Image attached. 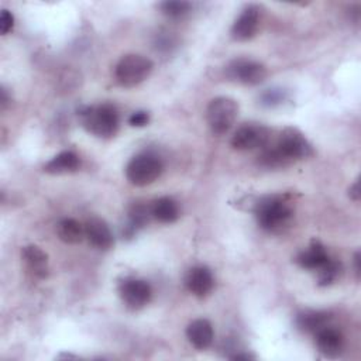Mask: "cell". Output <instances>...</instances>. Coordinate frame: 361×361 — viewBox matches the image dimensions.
Listing matches in <instances>:
<instances>
[{"mask_svg":"<svg viewBox=\"0 0 361 361\" xmlns=\"http://www.w3.org/2000/svg\"><path fill=\"white\" fill-rule=\"evenodd\" d=\"M164 171V164L155 154H138L127 164L126 176L135 186H145L159 178Z\"/></svg>","mask_w":361,"mask_h":361,"instance_id":"4","label":"cell"},{"mask_svg":"<svg viewBox=\"0 0 361 361\" xmlns=\"http://www.w3.org/2000/svg\"><path fill=\"white\" fill-rule=\"evenodd\" d=\"M348 195H350V197H353L354 200H358L360 199V188H358V180L350 188V190H348Z\"/></svg>","mask_w":361,"mask_h":361,"instance_id":"27","label":"cell"},{"mask_svg":"<svg viewBox=\"0 0 361 361\" xmlns=\"http://www.w3.org/2000/svg\"><path fill=\"white\" fill-rule=\"evenodd\" d=\"M152 66L154 65L151 59H148L147 56L138 54H128L118 61L114 69V75L121 86L133 87L140 85L149 76Z\"/></svg>","mask_w":361,"mask_h":361,"instance_id":"5","label":"cell"},{"mask_svg":"<svg viewBox=\"0 0 361 361\" xmlns=\"http://www.w3.org/2000/svg\"><path fill=\"white\" fill-rule=\"evenodd\" d=\"M151 207H147L145 204L142 203H134L131 207H130V212H128V226H127V233L128 234H133L134 231H137V228L140 227H144L149 217H151Z\"/></svg>","mask_w":361,"mask_h":361,"instance_id":"21","label":"cell"},{"mask_svg":"<svg viewBox=\"0 0 361 361\" xmlns=\"http://www.w3.org/2000/svg\"><path fill=\"white\" fill-rule=\"evenodd\" d=\"M312 152V145L302 133L295 128H286L274 145L264 148L258 161L265 168H281L296 159L307 158Z\"/></svg>","mask_w":361,"mask_h":361,"instance_id":"1","label":"cell"},{"mask_svg":"<svg viewBox=\"0 0 361 361\" xmlns=\"http://www.w3.org/2000/svg\"><path fill=\"white\" fill-rule=\"evenodd\" d=\"M330 316L326 312H306L298 316V326L303 331H319L327 326Z\"/></svg>","mask_w":361,"mask_h":361,"instance_id":"20","label":"cell"},{"mask_svg":"<svg viewBox=\"0 0 361 361\" xmlns=\"http://www.w3.org/2000/svg\"><path fill=\"white\" fill-rule=\"evenodd\" d=\"M259 10L257 6H248L243 10L231 27V35L237 41H247L252 38L258 30Z\"/></svg>","mask_w":361,"mask_h":361,"instance_id":"10","label":"cell"},{"mask_svg":"<svg viewBox=\"0 0 361 361\" xmlns=\"http://www.w3.org/2000/svg\"><path fill=\"white\" fill-rule=\"evenodd\" d=\"M271 140V131L261 124H245L237 128L231 137L233 148L238 151H248L268 145Z\"/></svg>","mask_w":361,"mask_h":361,"instance_id":"7","label":"cell"},{"mask_svg":"<svg viewBox=\"0 0 361 361\" xmlns=\"http://www.w3.org/2000/svg\"><path fill=\"white\" fill-rule=\"evenodd\" d=\"M85 128L102 138L113 137L118 130V113L111 104L86 107L80 111Z\"/></svg>","mask_w":361,"mask_h":361,"instance_id":"3","label":"cell"},{"mask_svg":"<svg viewBox=\"0 0 361 361\" xmlns=\"http://www.w3.org/2000/svg\"><path fill=\"white\" fill-rule=\"evenodd\" d=\"M83 227H85V237L94 248L109 250L113 245L114 243L113 234L104 220L93 217V219H89Z\"/></svg>","mask_w":361,"mask_h":361,"instance_id":"11","label":"cell"},{"mask_svg":"<svg viewBox=\"0 0 361 361\" xmlns=\"http://www.w3.org/2000/svg\"><path fill=\"white\" fill-rule=\"evenodd\" d=\"M151 214L161 223H172L179 217V209L173 199L164 196L151 204Z\"/></svg>","mask_w":361,"mask_h":361,"instance_id":"18","label":"cell"},{"mask_svg":"<svg viewBox=\"0 0 361 361\" xmlns=\"http://www.w3.org/2000/svg\"><path fill=\"white\" fill-rule=\"evenodd\" d=\"M213 336L212 323L206 319H196L186 329V337L189 343L199 350L207 348L213 341Z\"/></svg>","mask_w":361,"mask_h":361,"instance_id":"14","label":"cell"},{"mask_svg":"<svg viewBox=\"0 0 361 361\" xmlns=\"http://www.w3.org/2000/svg\"><path fill=\"white\" fill-rule=\"evenodd\" d=\"M23 259L28 271L37 278H45L48 274V257L37 245H27L23 248Z\"/></svg>","mask_w":361,"mask_h":361,"instance_id":"15","label":"cell"},{"mask_svg":"<svg viewBox=\"0 0 361 361\" xmlns=\"http://www.w3.org/2000/svg\"><path fill=\"white\" fill-rule=\"evenodd\" d=\"M151 286L142 279H126L120 285V296L131 309H141L151 300Z\"/></svg>","mask_w":361,"mask_h":361,"instance_id":"9","label":"cell"},{"mask_svg":"<svg viewBox=\"0 0 361 361\" xmlns=\"http://www.w3.org/2000/svg\"><path fill=\"white\" fill-rule=\"evenodd\" d=\"M354 262H355V272H357V275H360V254L358 252L354 257Z\"/></svg>","mask_w":361,"mask_h":361,"instance_id":"28","label":"cell"},{"mask_svg":"<svg viewBox=\"0 0 361 361\" xmlns=\"http://www.w3.org/2000/svg\"><path fill=\"white\" fill-rule=\"evenodd\" d=\"M228 76L244 85H258L267 78V69L262 63L250 59H237L227 68Z\"/></svg>","mask_w":361,"mask_h":361,"instance_id":"8","label":"cell"},{"mask_svg":"<svg viewBox=\"0 0 361 361\" xmlns=\"http://www.w3.org/2000/svg\"><path fill=\"white\" fill-rule=\"evenodd\" d=\"M319 271V285L326 286L330 285L331 282L336 281V278L340 274V264L331 258H329V261L317 269Z\"/></svg>","mask_w":361,"mask_h":361,"instance_id":"22","label":"cell"},{"mask_svg":"<svg viewBox=\"0 0 361 361\" xmlns=\"http://www.w3.org/2000/svg\"><path fill=\"white\" fill-rule=\"evenodd\" d=\"M185 283L193 295L203 298V296L209 295L210 290L213 289L214 279H213V275L209 268H206L203 265H197V267H193L189 269Z\"/></svg>","mask_w":361,"mask_h":361,"instance_id":"12","label":"cell"},{"mask_svg":"<svg viewBox=\"0 0 361 361\" xmlns=\"http://www.w3.org/2000/svg\"><path fill=\"white\" fill-rule=\"evenodd\" d=\"M189 8H190V4L188 1H165L161 4L162 13L172 18L182 17L189 11Z\"/></svg>","mask_w":361,"mask_h":361,"instance_id":"23","label":"cell"},{"mask_svg":"<svg viewBox=\"0 0 361 361\" xmlns=\"http://www.w3.org/2000/svg\"><path fill=\"white\" fill-rule=\"evenodd\" d=\"M237 114L238 104L235 103L234 99L226 96H219L210 100L206 110L207 124L214 134L227 133L234 124Z\"/></svg>","mask_w":361,"mask_h":361,"instance_id":"6","label":"cell"},{"mask_svg":"<svg viewBox=\"0 0 361 361\" xmlns=\"http://www.w3.org/2000/svg\"><path fill=\"white\" fill-rule=\"evenodd\" d=\"M13 24H14L13 14L8 10H1V14H0V31H1V34L4 35L8 31H11Z\"/></svg>","mask_w":361,"mask_h":361,"instance_id":"24","label":"cell"},{"mask_svg":"<svg viewBox=\"0 0 361 361\" xmlns=\"http://www.w3.org/2000/svg\"><path fill=\"white\" fill-rule=\"evenodd\" d=\"M79 157L72 151H63L55 155L51 161L44 165V171L52 175L73 172L79 168Z\"/></svg>","mask_w":361,"mask_h":361,"instance_id":"17","label":"cell"},{"mask_svg":"<svg viewBox=\"0 0 361 361\" xmlns=\"http://www.w3.org/2000/svg\"><path fill=\"white\" fill-rule=\"evenodd\" d=\"M316 344L320 353L326 357H337L343 351L344 340L341 333L337 329L324 326L319 331H316Z\"/></svg>","mask_w":361,"mask_h":361,"instance_id":"13","label":"cell"},{"mask_svg":"<svg viewBox=\"0 0 361 361\" xmlns=\"http://www.w3.org/2000/svg\"><path fill=\"white\" fill-rule=\"evenodd\" d=\"M56 234L66 244H78L85 235V227L75 219H63L56 226Z\"/></svg>","mask_w":361,"mask_h":361,"instance_id":"19","label":"cell"},{"mask_svg":"<svg viewBox=\"0 0 361 361\" xmlns=\"http://www.w3.org/2000/svg\"><path fill=\"white\" fill-rule=\"evenodd\" d=\"M329 258L324 245L319 241H312L310 245L298 255L296 261L306 269H319L329 261Z\"/></svg>","mask_w":361,"mask_h":361,"instance_id":"16","label":"cell"},{"mask_svg":"<svg viewBox=\"0 0 361 361\" xmlns=\"http://www.w3.org/2000/svg\"><path fill=\"white\" fill-rule=\"evenodd\" d=\"M148 121H149V116L147 111H135L128 118V123L133 127H144L145 124H148Z\"/></svg>","mask_w":361,"mask_h":361,"instance_id":"25","label":"cell"},{"mask_svg":"<svg viewBox=\"0 0 361 361\" xmlns=\"http://www.w3.org/2000/svg\"><path fill=\"white\" fill-rule=\"evenodd\" d=\"M258 224L271 233H279L289 226L293 210L290 203L282 196H267L255 204Z\"/></svg>","mask_w":361,"mask_h":361,"instance_id":"2","label":"cell"},{"mask_svg":"<svg viewBox=\"0 0 361 361\" xmlns=\"http://www.w3.org/2000/svg\"><path fill=\"white\" fill-rule=\"evenodd\" d=\"M282 99V94L279 90H268L264 96H262V100L264 103L267 104H275V103H279Z\"/></svg>","mask_w":361,"mask_h":361,"instance_id":"26","label":"cell"}]
</instances>
